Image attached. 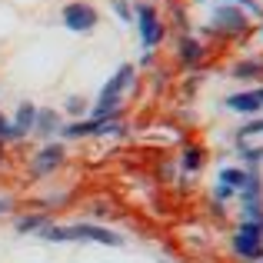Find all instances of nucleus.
I'll list each match as a JSON object with an SVG mask.
<instances>
[{
  "label": "nucleus",
  "instance_id": "obj_1",
  "mask_svg": "<svg viewBox=\"0 0 263 263\" xmlns=\"http://www.w3.org/2000/svg\"><path fill=\"white\" fill-rule=\"evenodd\" d=\"M40 237L50 243H67V240H80V243H103V247H123V237L114 230L97 223H70V227H44Z\"/></svg>",
  "mask_w": 263,
  "mask_h": 263
},
{
  "label": "nucleus",
  "instance_id": "obj_2",
  "mask_svg": "<svg viewBox=\"0 0 263 263\" xmlns=\"http://www.w3.org/2000/svg\"><path fill=\"white\" fill-rule=\"evenodd\" d=\"M130 80H134V67H130V64H123L120 70H117V77H114L107 87L100 90V100H97L93 120H107V114H114V110H117V103H120V93L130 87Z\"/></svg>",
  "mask_w": 263,
  "mask_h": 263
},
{
  "label": "nucleus",
  "instance_id": "obj_3",
  "mask_svg": "<svg viewBox=\"0 0 263 263\" xmlns=\"http://www.w3.org/2000/svg\"><path fill=\"white\" fill-rule=\"evenodd\" d=\"M233 250L247 260H263V227L247 220L237 230V237H233Z\"/></svg>",
  "mask_w": 263,
  "mask_h": 263
},
{
  "label": "nucleus",
  "instance_id": "obj_4",
  "mask_svg": "<svg viewBox=\"0 0 263 263\" xmlns=\"http://www.w3.org/2000/svg\"><path fill=\"white\" fill-rule=\"evenodd\" d=\"M60 17H64V24L70 27L73 33H90L97 27V10L90 4H67Z\"/></svg>",
  "mask_w": 263,
  "mask_h": 263
},
{
  "label": "nucleus",
  "instance_id": "obj_5",
  "mask_svg": "<svg viewBox=\"0 0 263 263\" xmlns=\"http://www.w3.org/2000/svg\"><path fill=\"white\" fill-rule=\"evenodd\" d=\"M240 197H243V210L250 217V223L263 227V200H260V174H247V183L240 186Z\"/></svg>",
  "mask_w": 263,
  "mask_h": 263
},
{
  "label": "nucleus",
  "instance_id": "obj_6",
  "mask_svg": "<svg viewBox=\"0 0 263 263\" xmlns=\"http://www.w3.org/2000/svg\"><path fill=\"white\" fill-rule=\"evenodd\" d=\"M137 20H140V33H143V47H157L163 40V24L157 20V10L150 4H137Z\"/></svg>",
  "mask_w": 263,
  "mask_h": 263
},
{
  "label": "nucleus",
  "instance_id": "obj_7",
  "mask_svg": "<svg viewBox=\"0 0 263 263\" xmlns=\"http://www.w3.org/2000/svg\"><path fill=\"white\" fill-rule=\"evenodd\" d=\"M60 163H64V147H60V143H47V147L40 150L37 157H33L30 170H33L37 177H44V174H50V170H57Z\"/></svg>",
  "mask_w": 263,
  "mask_h": 263
},
{
  "label": "nucleus",
  "instance_id": "obj_8",
  "mask_svg": "<svg viewBox=\"0 0 263 263\" xmlns=\"http://www.w3.org/2000/svg\"><path fill=\"white\" fill-rule=\"evenodd\" d=\"M33 120H37V107H33V103H20V107H17V117H13V123H10L13 140L30 134V130H33Z\"/></svg>",
  "mask_w": 263,
  "mask_h": 263
},
{
  "label": "nucleus",
  "instance_id": "obj_9",
  "mask_svg": "<svg viewBox=\"0 0 263 263\" xmlns=\"http://www.w3.org/2000/svg\"><path fill=\"white\" fill-rule=\"evenodd\" d=\"M227 107L230 110H237V114H260V97H257V90L253 93H233V97H227Z\"/></svg>",
  "mask_w": 263,
  "mask_h": 263
},
{
  "label": "nucleus",
  "instance_id": "obj_10",
  "mask_svg": "<svg viewBox=\"0 0 263 263\" xmlns=\"http://www.w3.org/2000/svg\"><path fill=\"white\" fill-rule=\"evenodd\" d=\"M217 20H220V27H223V30H243V27H247L243 13L233 10V7H217V13H213V24H217Z\"/></svg>",
  "mask_w": 263,
  "mask_h": 263
},
{
  "label": "nucleus",
  "instance_id": "obj_11",
  "mask_svg": "<svg viewBox=\"0 0 263 263\" xmlns=\"http://www.w3.org/2000/svg\"><path fill=\"white\" fill-rule=\"evenodd\" d=\"M53 127H57V110H37V120H33V130L40 137H50Z\"/></svg>",
  "mask_w": 263,
  "mask_h": 263
},
{
  "label": "nucleus",
  "instance_id": "obj_12",
  "mask_svg": "<svg viewBox=\"0 0 263 263\" xmlns=\"http://www.w3.org/2000/svg\"><path fill=\"white\" fill-rule=\"evenodd\" d=\"M220 183L230 186V190H240V186L247 183V174H243V170H237V167H227V170H220Z\"/></svg>",
  "mask_w": 263,
  "mask_h": 263
},
{
  "label": "nucleus",
  "instance_id": "obj_13",
  "mask_svg": "<svg viewBox=\"0 0 263 263\" xmlns=\"http://www.w3.org/2000/svg\"><path fill=\"white\" fill-rule=\"evenodd\" d=\"M180 57H183L186 64H197V60H200V44H197V40H190V37L180 40Z\"/></svg>",
  "mask_w": 263,
  "mask_h": 263
},
{
  "label": "nucleus",
  "instance_id": "obj_14",
  "mask_svg": "<svg viewBox=\"0 0 263 263\" xmlns=\"http://www.w3.org/2000/svg\"><path fill=\"white\" fill-rule=\"evenodd\" d=\"M44 227H47V220H44V217H24V220H17V230H20V233L44 230Z\"/></svg>",
  "mask_w": 263,
  "mask_h": 263
},
{
  "label": "nucleus",
  "instance_id": "obj_15",
  "mask_svg": "<svg viewBox=\"0 0 263 263\" xmlns=\"http://www.w3.org/2000/svg\"><path fill=\"white\" fill-rule=\"evenodd\" d=\"M183 167H186V170H197V167H200V150H197V147H190V150L183 154Z\"/></svg>",
  "mask_w": 263,
  "mask_h": 263
},
{
  "label": "nucleus",
  "instance_id": "obj_16",
  "mask_svg": "<svg viewBox=\"0 0 263 263\" xmlns=\"http://www.w3.org/2000/svg\"><path fill=\"white\" fill-rule=\"evenodd\" d=\"M114 10H117V17H120V20H130V7H127V0H114Z\"/></svg>",
  "mask_w": 263,
  "mask_h": 263
},
{
  "label": "nucleus",
  "instance_id": "obj_17",
  "mask_svg": "<svg viewBox=\"0 0 263 263\" xmlns=\"http://www.w3.org/2000/svg\"><path fill=\"white\" fill-rule=\"evenodd\" d=\"M4 140H13V130H10V123L4 120V114H0V143Z\"/></svg>",
  "mask_w": 263,
  "mask_h": 263
},
{
  "label": "nucleus",
  "instance_id": "obj_18",
  "mask_svg": "<svg viewBox=\"0 0 263 263\" xmlns=\"http://www.w3.org/2000/svg\"><path fill=\"white\" fill-rule=\"evenodd\" d=\"M67 110H70V114H84V100H80V97H70V100H67Z\"/></svg>",
  "mask_w": 263,
  "mask_h": 263
},
{
  "label": "nucleus",
  "instance_id": "obj_19",
  "mask_svg": "<svg viewBox=\"0 0 263 263\" xmlns=\"http://www.w3.org/2000/svg\"><path fill=\"white\" fill-rule=\"evenodd\" d=\"M253 70H260V64H243V67H237V77H247V73H253Z\"/></svg>",
  "mask_w": 263,
  "mask_h": 263
},
{
  "label": "nucleus",
  "instance_id": "obj_20",
  "mask_svg": "<svg viewBox=\"0 0 263 263\" xmlns=\"http://www.w3.org/2000/svg\"><path fill=\"white\" fill-rule=\"evenodd\" d=\"M243 157H247L250 163H260V160H263V147H260V150H243Z\"/></svg>",
  "mask_w": 263,
  "mask_h": 263
},
{
  "label": "nucleus",
  "instance_id": "obj_21",
  "mask_svg": "<svg viewBox=\"0 0 263 263\" xmlns=\"http://www.w3.org/2000/svg\"><path fill=\"white\" fill-rule=\"evenodd\" d=\"M233 4H243V7H247V10H250V13H260V7L253 4V0H233Z\"/></svg>",
  "mask_w": 263,
  "mask_h": 263
},
{
  "label": "nucleus",
  "instance_id": "obj_22",
  "mask_svg": "<svg viewBox=\"0 0 263 263\" xmlns=\"http://www.w3.org/2000/svg\"><path fill=\"white\" fill-rule=\"evenodd\" d=\"M10 210V200H0V213H7Z\"/></svg>",
  "mask_w": 263,
  "mask_h": 263
},
{
  "label": "nucleus",
  "instance_id": "obj_23",
  "mask_svg": "<svg viewBox=\"0 0 263 263\" xmlns=\"http://www.w3.org/2000/svg\"><path fill=\"white\" fill-rule=\"evenodd\" d=\"M257 97H260V103H263V90H257Z\"/></svg>",
  "mask_w": 263,
  "mask_h": 263
}]
</instances>
